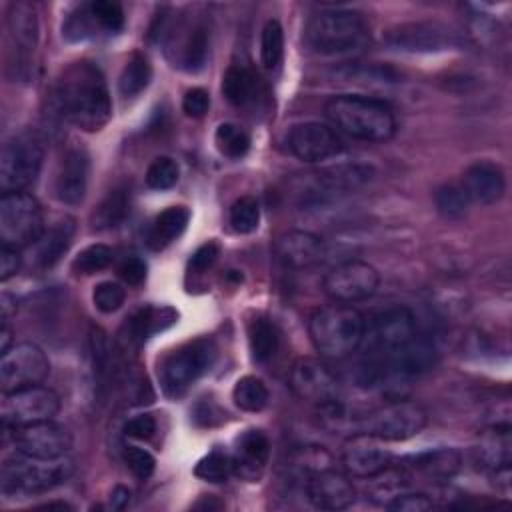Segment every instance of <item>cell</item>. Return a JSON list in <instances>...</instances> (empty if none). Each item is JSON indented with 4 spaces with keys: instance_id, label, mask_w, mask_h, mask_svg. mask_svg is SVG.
Returning a JSON list of instances; mask_svg holds the SVG:
<instances>
[{
    "instance_id": "2e32d148",
    "label": "cell",
    "mask_w": 512,
    "mask_h": 512,
    "mask_svg": "<svg viewBox=\"0 0 512 512\" xmlns=\"http://www.w3.org/2000/svg\"><path fill=\"white\" fill-rule=\"evenodd\" d=\"M12 442L16 446V452L34 458L54 460L64 458L70 452L72 434L64 426L52 420H44L12 428Z\"/></svg>"
},
{
    "instance_id": "ee69618b",
    "label": "cell",
    "mask_w": 512,
    "mask_h": 512,
    "mask_svg": "<svg viewBox=\"0 0 512 512\" xmlns=\"http://www.w3.org/2000/svg\"><path fill=\"white\" fill-rule=\"evenodd\" d=\"M178 176L180 168L176 160H172L170 156H158L150 162L146 170V184L152 190H168L178 182Z\"/></svg>"
},
{
    "instance_id": "4dcf8cb0",
    "label": "cell",
    "mask_w": 512,
    "mask_h": 512,
    "mask_svg": "<svg viewBox=\"0 0 512 512\" xmlns=\"http://www.w3.org/2000/svg\"><path fill=\"white\" fill-rule=\"evenodd\" d=\"M210 44V32L204 22H194L186 28V34L178 48V64L190 72H196L204 66Z\"/></svg>"
},
{
    "instance_id": "f546056e",
    "label": "cell",
    "mask_w": 512,
    "mask_h": 512,
    "mask_svg": "<svg viewBox=\"0 0 512 512\" xmlns=\"http://www.w3.org/2000/svg\"><path fill=\"white\" fill-rule=\"evenodd\" d=\"M178 314L168 306H142L128 320V338L144 342L176 322Z\"/></svg>"
},
{
    "instance_id": "5bb4252c",
    "label": "cell",
    "mask_w": 512,
    "mask_h": 512,
    "mask_svg": "<svg viewBox=\"0 0 512 512\" xmlns=\"http://www.w3.org/2000/svg\"><path fill=\"white\" fill-rule=\"evenodd\" d=\"M380 284V274L374 266L362 260H346L324 274L322 288L328 298L338 304H352L370 298Z\"/></svg>"
},
{
    "instance_id": "e0dca14e",
    "label": "cell",
    "mask_w": 512,
    "mask_h": 512,
    "mask_svg": "<svg viewBox=\"0 0 512 512\" xmlns=\"http://www.w3.org/2000/svg\"><path fill=\"white\" fill-rule=\"evenodd\" d=\"M286 146L302 162H324L338 156L344 148L338 132L322 122L294 124L286 134Z\"/></svg>"
},
{
    "instance_id": "484cf974",
    "label": "cell",
    "mask_w": 512,
    "mask_h": 512,
    "mask_svg": "<svg viewBox=\"0 0 512 512\" xmlns=\"http://www.w3.org/2000/svg\"><path fill=\"white\" fill-rule=\"evenodd\" d=\"M276 256L278 260L294 270L310 268L320 262L324 254V244L320 236L306 230H288L276 240Z\"/></svg>"
},
{
    "instance_id": "4fadbf2b",
    "label": "cell",
    "mask_w": 512,
    "mask_h": 512,
    "mask_svg": "<svg viewBox=\"0 0 512 512\" xmlns=\"http://www.w3.org/2000/svg\"><path fill=\"white\" fill-rule=\"evenodd\" d=\"M288 384L300 400L314 404L316 408L340 402V382L320 358H298L290 368Z\"/></svg>"
},
{
    "instance_id": "d4e9b609",
    "label": "cell",
    "mask_w": 512,
    "mask_h": 512,
    "mask_svg": "<svg viewBox=\"0 0 512 512\" xmlns=\"http://www.w3.org/2000/svg\"><path fill=\"white\" fill-rule=\"evenodd\" d=\"M374 176L372 166L368 164H338L324 168L314 174V186L310 196L316 200L320 196H334L342 192L356 190L370 182Z\"/></svg>"
},
{
    "instance_id": "f907efd6",
    "label": "cell",
    "mask_w": 512,
    "mask_h": 512,
    "mask_svg": "<svg viewBox=\"0 0 512 512\" xmlns=\"http://www.w3.org/2000/svg\"><path fill=\"white\" fill-rule=\"evenodd\" d=\"M154 432H156V420L150 414H138L130 418L124 426V434L136 440H148L154 436Z\"/></svg>"
},
{
    "instance_id": "9f6ffc18",
    "label": "cell",
    "mask_w": 512,
    "mask_h": 512,
    "mask_svg": "<svg viewBox=\"0 0 512 512\" xmlns=\"http://www.w3.org/2000/svg\"><path fill=\"white\" fill-rule=\"evenodd\" d=\"M10 336H12V332H10L8 324H2V330H0V352L2 354L10 348Z\"/></svg>"
},
{
    "instance_id": "60d3db41",
    "label": "cell",
    "mask_w": 512,
    "mask_h": 512,
    "mask_svg": "<svg viewBox=\"0 0 512 512\" xmlns=\"http://www.w3.org/2000/svg\"><path fill=\"white\" fill-rule=\"evenodd\" d=\"M112 248L106 244H90L76 254L72 260V270L76 274H94L112 264Z\"/></svg>"
},
{
    "instance_id": "f35d334b",
    "label": "cell",
    "mask_w": 512,
    "mask_h": 512,
    "mask_svg": "<svg viewBox=\"0 0 512 512\" xmlns=\"http://www.w3.org/2000/svg\"><path fill=\"white\" fill-rule=\"evenodd\" d=\"M284 56V30L276 18H270L260 34V62L264 68L272 70L280 64Z\"/></svg>"
},
{
    "instance_id": "7402d4cb",
    "label": "cell",
    "mask_w": 512,
    "mask_h": 512,
    "mask_svg": "<svg viewBox=\"0 0 512 512\" xmlns=\"http://www.w3.org/2000/svg\"><path fill=\"white\" fill-rule=\"evenodd\" d=\"M268 458H270L268 436L262 430L250 428L242 432L234 442V450L230 454L232 472L246 482H258L266 470Z\"/></svg>"
},
{
    "instance_id": "9a60e30c",
    "label": "cell",
    "mask_w": 512,
    "mask_h": 512,
    "mask_svg": "<svg viewBox=\"0 0 512 512\" xmlns=\"http://www.w3.org/2000/svg\"><path fill=\"white\" fill-rule=\"evenodd\" d=\"M50 372L44 350L32 342L10 346L0 358L2 392H14L26 386L42 384Z\"/></svg>"
},
{
    "instance_id": "1f68e13d",
    "label": "cell",
    "mask_w": 512,
    "mask_h": 512,
    "mask_svg": "<svg viewBox=\"0 0 512 512\" xmlns=\"http://www.w3.org/2000/svg\"><path fill=\"white\" fill-rule=\"evenodd\" d=\"M258 92V78L246 66H230L222 76V94L238 108L254 102Z\"/></svg>"
},
{
    "instance_id": "30bf717a",
    "label": "cell",
    "mask_w": 512,
    "mask_h": 512,
    "mask_svg": "<svg viewBox=\"0 0 512 512\" xmlns=\"http://www.w3.org/2000/svg\"><path fill=\"white\" fill-rule=\"evenodd\" d=\"M44 150L30 136L20 134L4 142L0 154V188L2 192H24L40 174Z\"/></svg>"
},
{
    "instance_id": "7bdbcfd3",
    "label": "cell",
    "mask_w": 512,
    "mask_h": 512,
    "mask_svg": "<svg viewBox=\"0 0 512 512\" xmlns=\"http://www.w3.org/2000/svg\"><path fill=\"white\" fill-rule=\"evenodd\" d=\"M232 472V460L230 454L222 450H212L204 458L198 460L194 474L206 482H224L228 474Z\"/></svg>"
},
{
    "instance_id": "3957f363",
    "label": "cell",
    "mask_w": 512,
    "mask_h": 512,
    "mask_svg": "<svg viewBox=\"0 0 512 512\" xmlns=\"http://www.w3.org/2000/svg\"><path fill=\"white\" fill-rule=\"evenodd\" d=\"M368 40V24L356 10L324 8L304 28L306 46L318 56H348Z\"/></svg>"
},
{
    "instance_id": "6f0895ef",
    "label": "cell",
    "mask_w": 512,
    "mask_h": 512,
    "mask_svg": "<svg viewBox=\"0 0 512 512\" xmlns=\"http://www.w3.org/2000/svg\"><path fill=\"white\" fill-rule=\"evenodd\" d=\"M40 508H44V510H50V508H60V510H72V506H70V504H66V502H48V504H42Z\"/></svg>"
},
{
    "instance_id": "e575fe53",
    "label": "cell",
    "mask_w": 512,
    "mask_h": 512,
    "mask_svg": "<svg viewBox=\"0 0 512 512\" xmlns=\"http://www.w3.org/2000/svg\"><path fill=\"white\" fill-rule=\"evenodd\" d=\"M150 78H152V66L148 62V58L140 52H134L122 72H120V78H118V90L122 96L126 98H134L138 96L142 90H146V86L150 84Z\"/></svg>"
},
{
    "instance_id": "9c48e42d",
    "label": "cell",
    "mask_w": 512,
    "mask_h": 512,
    "mask_svg": "<svg viewBox=\"0 0 512 512\" xmlns=\"http://www.w3.org/2000/svg\"><path fill=\"white\" fill-rule=\"evenodd\" d=\"M42 228V208L38 200L24 192H4L0 198V240L2 246L26 248L34 244Z\"/></svg>"
},
{
    "instance_id": "cb8c5ba5",
    "label": "cell",
    "mask_w": 512,
    "mask_h": 512,
    "mask_svg": "<svg viewBox=\"0 0 512 512\" xmlns=\"http://www.w3.org/2000/svg\"><path fill=\"white\" fill-rule=\"evenodd\" d=\"M478 464L492 474H508L512 462V436L508 424H494L480 432L474 446Z\"/></svg>"
},
{
    "instance_id": "44dd1931",
    "label": "cell",
    "mask_w": 512,
    "mask_h": 512,
    "mask_svg": "<svg viewBox=\"0 0 512 512\" xmlns=\"http://www.w3.org/2000/svg\"><path fill=\"white\" fill-rule=\"evenodd\" d=\"M88 168V154L82 148L72 146L64 152L54 176V196L62 204H82L88 186Z\"/></svg>"
},
{
    "instance_id": "277c9868",
    "label": "cell",
    "mask_w": 512,
    "mask_h": 512,
    "mask_svg": "<svg viewBox=\"0 0 512 512\" xmlns=\"http://www.w3.org/2000/svg\"><path fill=\"white\" fill-rule=\"evenodd\" d=\"M364 316L348 304L316 308L308 320V334L320 356L330 360L348 358L364 338Z\"/></svg>"
},
{
    "instance_id": "ffe728a7",
    "label": "cell",
    "mask_w": 512,
    "mask_h": 512,
    "mask_svg": "<svg viewBox=\"0 0 512 512\" xmlns=\"http://www.w3.org/2000/svg\"><path fill=\"white\" fill-rule=\"evenodd\" d=\"M8 48L14 58V66H24L34 54L38 44V16L32 4L12 2L6 16Z\"/></svg>"
},
{
    "instance_id": "11a10c76",
    "label": "cell",
    "mask_w": 512,
    "mask_h": 512,
    "mask_svg": "<svg viewBox=\"0 0 512 512\" xmlns=\"http://www.w3.org/2000/svg\"><path fill=\"white\" fill-rule=\"evenodd\" d=\"M2 324H8L10 316L16 314V302L12 300L10 294H2Z\"/></svg>"
},
{
    "instance_id": "ba28073f",
    "label": "cell",
    "mask_w": 512,
    "mask_h": 512,
    "mask_svg": "<svg viewBox=\"0 0 512 512\" xmlns=\"http://www.w3.org/2000/svg\"><path fill=\"white\" fill-rule=\"evenodd\" d=\"M214 358L216 346L210 338H196L168 352L158 366L162 390L168 396L184 394L202 374L210 370Z\"/></svg>"
},
{
    "instance_id": "7a4b0ae2",
    "label": "cell",
    "mask_w": 512,
    "mask_h": 512,
    "mask_svg": "<svg viewBox=\"0 0 512 512\" xmlns=\"http://www.w3.org/2000/svg\"><path fill=\"white\" fill-rule=\"evenodd\" d=\"M324 114L332 128L360 142H386L396 132L394 110L384 100L372 96H332L324 104Z\"/></svg>"
},
{
    "instance_id": "603a6c76",
    "label": "cell",
    "mask_w": 512,
    "mask_h": 512,
    "mask_svg": "<svg viewBox=\"0 0 512 512\" xmlns=\"http://www.w3.org/2000/svg\"><path fill=\"white\" fill-rule=\"evenodd\" d=\"M460 186L470 202L494 204L504 196L506 178L498 164L488 160H478L464 170Z\"/></svg>"
},
{
    "instance_id": "52a82bcc",
    "label": "cell",
    "mask_w": 512,
    "mask_h": 512,
    "mask_svg": "<svg viewBox=\"0 0 512 512\" xmlns=\"http://www.w3.org/2000/svg\"><path fill=\"white\" fill-rule=\"evenodd\" d=\"M416 320L406 306H392L372 314L364 322V362L362 366H376L406 346L414 336ZM360 344V346H362Z\"/></svg>"
},
{
    "instance_id": "8d00e7d4",
    "label": "cell",
    "mask_w": 512,
    "mask_h": 512,
    "mask_svg": "<svg viewBox=\"0 0 512 512\" xmlns=\"http://www.w3.org/2000/svg\"><path fill=\"white\" fill-rule=\"evenodd\" d=\"M214 144L222 156L238 160L250 150V136L242 126L234 122H222L214 132Z\"/></svg>"
},
{
    "instance_id": "ab89813d",
    "label": "cell",
    "mask_w": 512,
    "mask_h": 512,
    "mask_svg": "<svg viewBox=\"0 0 512 512\" xmlns=\"http://www.w3.org/2000/svg\"><path fill=\"white\" fill-rule=\"evenodd\" d=\"M228 220L230 226L238 232V234H250L258 228L260 222V206L258 200L254 196H240L238 200H234V204L230 206L228 212Z\"/></svg>"
},
{
    "instance_id": "db71d44e",
    "label": "cell",
    "mask_w": 512,
    "mask_h": 512,
    "mask_svg": "<svg viewBox=\"0 0 512 512\" xmlns=\"http://www.w3.org/2000/svg\"><path fill=\"white\" fill-rule=\"evenodd\" d=\"M130 500V490L126 486H114L112 492H110V504L112 508H124Z\"/></svg>"
},
{
    "instance_id": "f6af8a7d",
    "label": "cell",
    "mask_w": 512,
    "mask_h": 512,
    "mask_svg": "<svg viewBox=\"0 0 512 512\" xmlns=\"http://www.w3.org/2000/svg\"><path fill=\"white\" fill-rule=\"evenodd\" d=\"M124 300H126V288L120 282L104 280L94 286L92 302H94L96 310H100L102 314L116 312L124 304Z\"/></svg>"
},
{
    "instance_id": "f1b7e54d",
    "label": "cell",
    "mask_w": 512,
    "mask_h": 512,
    "mask_svg": "<svg viewBox=\"0 0 512 512\" xmlns=\"http://www.w3.org/2000/svg\"><path fill=\"white\" fill-rule=\"evenodd\" d=\"M190 212L186 206H168L150 224L146 244L152 250H164L186 230Z\"/></svg>"
},
{
    "instance_id": "6da1fadb",
    "label": "cell",
    "mask_w": 512,
    "mask_h": 512,
    "mask_svg": "<svg viewBox=\"0 0 512 512\" xmlns=\"http://www.w3.org/2000/svg\"><path fill=\"white\" fill-rule=\"evenodd\" d=\"M54 96L62 116L84 132H98L112 118V100L104 74L88 60L72 62L60 74Z\"/></svg>"
},
{
    "instance_id": "8fae6325",
    "label": "cell",
    "mask_w": 512,
    "mask_h": 512,
    "mask_svg": "<svg viewBox=\"0 0 512 512\" xmlns=\"http://www.w3.org/2000/svg\"><path fill=\"white\" fill-rule=\"evenodd\" d=\"M60 410V398L42 384L26 386L14 392H2L0 418L4 428H18L34 422L52 420Z\"/></svg>"
},
{
    "instance_id": "83f0119b",
    "label": "cell",
    "mask_w": 512,
    "mask_h": 512,
    "mask_svg": "<svg viewBox=\"0 0 512 512\" xmlns=\"http://www.w3.org/2000/svg\"><path fill=\"white\" fill-rule=\"evenodd\" d=\"M74 230V220L68 216L54 222V226L44 230L40 238L34 242V262L40 268H52L70 248Z\"/></svg>"
},
{
    "instance_id": "681fc988",
    "label": "cell",
    "mask_w": 512,
    "mask_h": 512,
    "mask_svg": "<svg viewBox=\"0 0 512 512\" xmlns=\"http://www.w3.org/2000/svg\"><path fill=\"white\" fill-rule=\"evenodd\" d=\"M146 272H148V266L142 258L138 256H128L120 266H118V276L130 284V286H138L146 280Z\"/></svg>"
},
{
    "instance_id": "d6986e66",
    "label": "cell",
    "mask_w": 512,
    "mask_h": 512,
    "mask_svg": "<svg viewBox=\"0 0 512 512\" xmlns=\"http://www.w3.org/2000/svg\"><path fill=\"white\" fill-rule=\"evenodd\" d=\"M306 498L318 510H346L356 500L354 484L332 468H320L306 476Z\"/></svg>"
},
{
    "instance_id": "5b68a950",
    "label": "cell",
    "mask_w": 512,
    "mask_h": 512,
    "mask_svg": "<svg viewBox=\"0 0 512 512\" xmlns=\"http://www.w3.org/2000/svg\"><path fill=\"white\" fill-rule=\"evenodd\" d=\"M72 472L74 464L66 456L46 460L16 452L2 462L0 490L8 498L32 496L64 484Z\"/></svg>"
},
{
    "instance_id": "7c38bea8",
    "label": "cell",
    "mask_w": 512,
    "mask_h": 512,
    "mask_svg": "<svg viewBox=\"0 0 512 512\" xmlns=\"http://www.w3.org/2000/svg\"><path fill=\"white\" fill-rule=\"evenodd\" d=\"M382 40L402 52H442L462 44L460 34L438 20L404 22L388 28Z\"/></svg>"
},
{
    "instance_id": "816d5d0a",
    "label": "cell",
    "mask_w": 512,
    "mask_h": 512,
    "mask_svg": "<svg viewBox=\"0 0 512 512\" xmlns=\"http://www.w3.org/2000/svg\"><path fill=\"white\" fill-rule=\"evenodd\" d=\"M218 254H220L218 244L212 242V240H208V242H204V244H200V246L196 248V252L192 254L188 266H190L192 272H198V274H200V272H204L206 268H210V266L216 262Z\"/></svg>"
},
{
    "instance_id": "d590c367",
    "label": "cell",
    "mask_w": 512,
    "mask_h": 512,
    "mask_svg": "<svg viewBox=\"0 0 512 512\" xmlns=\"http://www.w3.org/2000/svg\"><path fill=\"white\" fill-rule=\"evenodd\" d=\"M232 400L244 412H260L268 406L270 392L258 376H242L232 388Z\"/></svg>"
},
{
    "instance_id": "b9f144b4",
    "label": "cell",
    "mask_w": 512,
    "mask_h": 512,
    "mask_svg": "<svg viewBox=\"0 0 512 512\" xmlns=\"http://www.w3.org/2000/svg\"><path fill=\"white\" fill-rule=\"evenodd\" d=\"M88 6V12L96 24V28L106 32H118L124 26V10L118 2L112 0H94Z\"/></svg>"
},
{
    "instance_id": "f5cc1de1",
    "label": "cell",
    "mask_w": 512,
    "mask_h": 512,
    "mask_svg": "<svg viewBox=\"0 0 512 512\" xmlns=\"http://www.w3.org/2000/svg\"><path fill=\"white\" fill-rule=\"evenodd\" d=\"M22 258L18 248H10V246H2L0 250V280L6 282L8 278L16 276V272L20 270Z\"/></svg>"
},
{
    "instance_id": "836d02e7",
    "label": "cell",
    "mask_w": 512,
    "mask_h": 512,
    "mask_svg": "<svg viewBox=\"0 0 512 512\" xmlns=\"http://www.w3.org/2000/svg\"><path fill=\"white\" fill-rule=\"evenodd\" d=\"M248 346L254 362H266L276 354L278 332L268 318L256 316L248 324Z\"/></svg>"
},
{
    "instance_id": "c3c4849f",
    "label": "cell",
    "mask_w": 512,
    "mask_h": 512,
    "mask_svg": "<svg viewBox=\"0 0 512 512\" xmlns=\"http://www.w3.org/2000/svg\"><path fill=\"white\" fill-rule=\"evenodd\" d=\"M210 108V94L204 88H190L182 98V110L190 118H202Z\"/></svg>"
},
{
    "instance_id": "4316f807",
    "label": "cell",
    "mask_w": 512,
    "mask_h": 512,
    "mask_svg": "<svg viewBox=\"0 0 512 512\" xmlns=\"http://www.w3.org/2000/svg\"><path fill=\"white\" fill-rule=\"evenodd\" d=\"M406 472H416L428 480H448L458 474L462 456L454 448H436L410 456L400 464Z\"/></svg>"
},
{
    "instance_id": "7dc6e473",
    "label": "cell",
    "mask_w": 512,
    "mask_h": 512,
    "mask_svg": "<svg viewBox=\"0 0 512 512\" xmlns=\"http://www.w3.org/2000/svg\"><path fill=\"white\" fill-rule=\"evenodd\" d=\"M124 464L128 466V470L138 478V480H146L152 476L154 468H156V460L154 456L140 446H126L124 448Z\"/></svg>"
},
{
    "instance_id": "bcb514c9",
    "label": "cell",
    "mask_w": 512,
    "mask_h": 512,
    "mask_svg": "<svg viewBox=\"0 0 512 512\" xmlns=\"http://www.w3.org/2000/svg\"><path fill=\"white\" fill-rule=\"evenodd\" d=\"M434 506V500L422 492H398L388 502H384V508L392 512H428Z\"/></svg>"
},
{
    "instance_id": "74e56055",
    "label": "cell",
    "mask_w": 512,
    "mask_h": 512,
    "mask_svg": "<svg viewBox=\"0 0 512 512\" xmlns=\"http://www.w3.org/2000/svg\"><path fill=\"white\" fill-rule=\"evenodd\" d=\"M434 204L436 210L440 212V216H444L446 220H460L466 216L470 200L464 194L460 184H442L440 188H436L434 192Z\"/></svg>"
},
{
    "instance_id": "8992f818",
    "label": "cell",
    "mask_w": 512,
    "mask_h": 512,
    "mask_svg": "<svg viewBox=\"0 0 512 512\" xmlns=\"http://www.w3.org/2000/svg\"><path fill=\"white\" fill-rule=\"evenodd\" d=\"M428 412L422 404L408 398L390 400L360 416H350V434H370L382 442H402L424 430Z\"/></svg>"
},
{
    "instance_id": "ac0fdd59",
    "label": "cell",
    "mask_w": 512,
    "mask_h": 512,
    "mask_svg": "<svg viewBox=\"0 0 512 512\" xmlns=\"http://www.w3.org/2000/svg\"><path fill=\"white\" fill-rule=\"evenodd\" d=\"M394 456L384 448L382 440L356 432L352 434L342 448V466L352 478H372L392 466Z\"/></svg>"
},
{
    "instance_id": "d6a6232c",
    "label": "cell",
    "mask_w": 512,
    "mask_h": 512,
    "mask_svg": "<svg viewBox=\"0 0 512 512\" xmlns=\"http://www.w3.org/2000/svg\"><path fill=\"white\" fill-rule=\"evenodd\" d=\"M130 210V192L126 186L112 188L92 212V226L96 230H108L118 226Z\"/></svg>"
}]
</instances>
